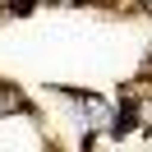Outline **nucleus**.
<instances>
[{"label":"nucleus","mask_w":152,"mask_h":152,"mask_svg":"<svg viewBox=\"0 0 152 152\" xmlns=\"http://www.w3.org/2000/svg\"><path fill=\"white\" fill-rule=\"evenodd\" d=\"M10 111H23V97L19 92H0V115H10Z\"/></svg>","instance_id":"1"},{"label":"nucleus","mask_w":152,"mask_h":152,"mask_svg":"<svg viewBox=\"0 0 152 152\" xmlns=\"http://www.w3.org/2000/svg\"><path fill=\"white\" fill-rule=\"evenodd\" d=\"M148 5H152V0H148Z\"/></svg>","instance_id":"2"}]
</instances>
